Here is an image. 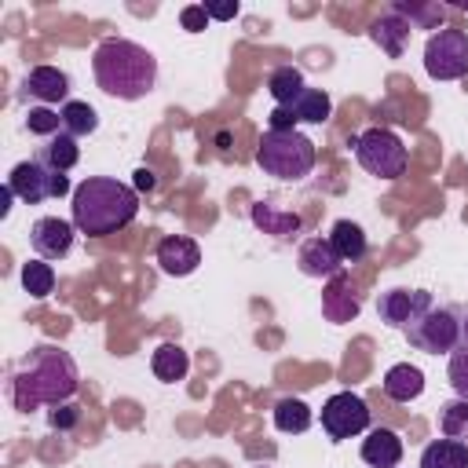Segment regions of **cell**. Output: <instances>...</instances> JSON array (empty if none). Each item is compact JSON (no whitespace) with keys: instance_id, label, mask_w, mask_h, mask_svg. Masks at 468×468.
<instances>
[{"instance_id":"cell-17","label":"cell","mask_w":468,"mask_h":468,"mask_svg":"<svg viewBox=\"0 0 468 468\" xmlns=\"http://www.w3.org/2000/svg\"><path fill=\"white\" fill-rule=\"evenodd\" d=\"M362 461L373 468H395L402 461V435L391 428H369L362 439Z\"/></svg>"},{"instance_id":"cell-7","label":"cell","mask_w":468,"mask_h":468,"mask_svg":"<svg viewBox=\"0 0 468 468\" xmlns=\"http://www.w3.org/2000/svg\"><path fill=\"white\" fill-rule=\"evenodd\" d=\"M424 69L431 80H461L468 77V33L439 29L424 44Z\"/></svg>"},{"instance_id":"cell-9","label":"cell","mask_w":468,"mask_h":468,"mask_svg":"<svg viewBox=\"0 0 468 468\" xmlns=\"http://www.w3.org/2000/svg\"><path fill=\"white\" fill-rule=\"evenodd\" d=\"M322 428L329 439H351V435H362L369 428V406L362 395L355 391H336L325 406H322Z\"/></svg>"},{"instance_id":"cell-13","label":"cell","mask_w":468,"mask_h":468,"mask_svg":"<svg viewBox=\"0 0 468 468\" xmlns=\"http://www.w3.org/2000/svg\"><path fill=\"white\" fill-rule=\"evenodd\" d=\"M201 263V249L194 238H183V234H168L161 245H157V267L172 278H186L194 274Z\"/></svg>"},{"instance_id":"cell-27","label":"cell","mask_w":468,"mask_h":468,"mask_svg":"<svg viewBox=\"0 0 468 468\" xmlns=\"http://www.w3.org/2000/svg\"><path fill=\"white\" fill-rule=\"evenodd\" d=\"M391 11H399L413 29H439L442 22H446V15H450V7L446 4H410V0H399Z\"/></svg>"},{"instance_id":"cell-4","label":"cell","mask_w":468,"mask_h":468,"mask_svg":"<svg viewBox=\"0 0 468 468\" xmlns=\"http://www.w3.org/2000/svg\"><path fill=\"white\" fill-rule=\"evenodd\" d=\"M318 161V150L314 143L303 135V132H263L260 135V146H256V165L274 176V179H303L311 176Z\"/></svg>"},{"instance_id":"cell-16","label":"cell","mask_w":468,"mask_h":468,"mask_svg":"<svg viewBox=\"0 0 468 468\" xmlns=\"http://www.w3.org/2000/svg\"><path fill=\"white\" fill-rule=\"evenodd\" d=\"M410 33H413V26H410L399 11H388V15H380V18L369 26L373 44H377L388 58H402V51H406V44H410Z\"/></svg>"},{"instance_id":"cell-30","label":"cell","mask_w":468,"mask_h":468,"mask_svg":"<svg viewBox=\"0 0 468 468\" xmlns=\"http://www.w3.org/2000/svg\"><path fill=\"white\" fill-rule=\"evenodd\" d=\"M439 435L442 439H468V399H453L439 410Z\"/></svg>"},{"instance_id":"cell-11","label":"cell","mask_w":468,"mask_h":468,"mask_svg":"<svg viewBox=\"0 0 468 468\" xmlns=\"http://www.w3.org/2000/svg\"><path fill=\"white\" fill-rule=\"evenodd\" d=\"M73 219H58V216H40L29 227V245L37 252V260H62L73 249Z\"/></svg>"},{"instance_id":"cell-33","label":"cell","mask_w":468,"mask_h":468,"mask_svg":"<svg viewBox=\"0 0 468 468\" xmlns=\"http://www.w3.org/2000/svg\"><path fill=\"white\" fill-rule=\"evenodd\" d=\"M77 420H80V410H77L73 402L51 406V413H48V424H51L55 431H69V428H77Z\"/></svg>"},{"instance_id":"cell-37","label":"cell","mask_w":468,"mask_h":468,"mask_svg":"<svg viewBox=\"0 0 468 468\" xmlns=\"http://www.w3.org/2000/svg\"><path fill=\"white\" fill-rule=\"evenodd\" d=\"M205 11H208V18L227 22V18H234V15H238V4H205Z\"/></svg>"},{"instance_id":"cell-12","label":"cell","mask_w":468,"mask_h":468,"mask_svg":"<svg viewBox=\"0 0 468 468\" xmlns=\"http://www.w3.org/2000/svg\"><path fill=\"white\" fill-rule=\"evenodd\" d=\"M358 311H362V300L351 285V274L347 271L333 274L322 289V314L329 322H351V318H358Z\"/></svg>"},{"instance_id":"cell-18","label":"cell","mask_w":468,"mask_h":468,"mask_svg":"<svg viewBox=\"0 0 468 468\" xmlns=\"http://www.w3.org/2000/svg\"><path fill=\"white\" fill-rule=\"evenodd\" d=\"M252 223H256L263 234H271V238H296L300 227H303V219H300L296 212L278 208L274 201H256V205H252Z\"/></svg>"},{"instance_id":"cell-39","label":"cell","mask_w":468,"mask_h":468,"mask_svg":"<svg viewBox=\"0 0 468 468\" xmlns=\"http://www.w3.org/2000/svg\"><path fill=\"white\" fill-rule=\"evenodd\" d=\"M457 314H461V340H468V303L457 307Z\"/></svg>"},{"instance_id":"cell-25","label":"cell","mask_w":468,"mask_h":468,"mask_svg":"<svg viewBox=\"0 0 468 468\" xmlns=\"http://www.w3.org/2000/svg\"><path fill=\"white\" fill-rule=\"evenodd\" d=\"M311 406L303 402V399H278L274 402V428L278 431H285V435H300V431H307L311 428Z\"/></svg>"},{"instance_id":"cell-23","label":"cell","mask_w":468,"mask_h":468,"mask_svg":"<svg viewBox=\"0 0 468 468\" xmlns=\"http://www.w3.org/2000/svg\"><path fill=\"white\" fill-rule=\"evenodd\" d=\"M150 369H154L157 380L176 384V380L186 377V369H190V355H186L179 344H161V347L150 355Z\"/></svg>"},{"instance_id":"cell-34","label":"cell","mask_w":468,"mask_h":468,"mask_svg":"<svg viewBox=\"0 0 468 468\" xmlns=\"http://www.w3.org/2000/svg\"><path fill=\"white\" fill-rule=\"evenodd\" d=\"M179 22H183V29H186V33H201V29L208 26V11H205V4H194V7H183V15H179Z\"/></svg>"},{"instance_id":"cell-6","label":"cell","mask_w":468,"mask_h":468,"mask_svg":"<svg viewBox=\"0 0 468 468\" xmlns=\"http://www.w3.org/2000/svg\"><path fill=\"white\" fill-rule=\"evenodd\" d=\"M406 340L413 351L424 355H450L461 344V314L457 307H428L410 329Z\"/></svg>"},{"instance_id":"cell-3","label":"cell","mask_w":468,"mask_h":468,"mask_svg":"<svg viewBox=\"0 0 468 468\" xmlns=\"http://www.w3.org/2000/svg\"><path fill=\"white\" fill-rule=\"evenodd\" d=\"M91 73H95V84L106 95L135 102V99L154 91V84H157V58L143 44H135V40L110 37V40H102L95 48Z\"/></svg>"},{"instance_id":"cell-31","label":"cell","mask_w":468,"mask_h":468,"mask_svg":"<svg viewBox=\"0 0 468 468\" xmlns=\"http://www.w3.org/2000/svg\"><path fill=\"white\" fill-rule=\"evenodd\" d=\"M446 377H450V388L457 391V399H468V340H461V344L450 351Z\"/></svg>"},{"instance_id":"cell-26","label":"cell","mask_w":468,"mask_h":468,"mask_svg":"<svg viewBox=\"0 0 468 468\" xmlns=\"http://www.w3.org/2000/svg\"><path fill=\"white\" fill-rule=\"evenodd\" d=\"M58 117H62V132H66V135H73V139L91 135V132L99 128V113H95V106H88V102H80V99L62 102Z\"/></svg>"},{"instance_id":"cell-24","label":"cell","mask_w":468,"mask_h":468,"mask_svg":"<svg viewBox=\"0 0 468 468\" xmlns=\"http://www.w3.org/2000/svg\"><path fill=\"white\" fill-rule=\"evenodd\" d=\"M303 88L307 84H303V73L296 66H274L271 77H267V91H271V99L278 106H292L303 95Z\"/></svg>"},{"instance_id":"cell-15","label":"cell","mask_w":468,"mask_h":468,"mask_svg":"<svg viewBox=\"0 0 468 468\" xmlns=\"http://www.w3.org/2000/svg\"><path fill=\"white\" fill-rule=\"evenodd\" d=\"M22 91L29 95V99H37V102H62L66 95H69V77L58 69V66H33L29 73H26V80H22ZM69 102V99H66Z\"/></svg>"},{"instance_id":"cell-22","label":"cell","mask_w":468,"mask_h":468,"mask_svg":"<svg viewBox=\"0 0 468 468\" xmlns=\"http://www.w3.org/2000/svg\"><path fill=\"white\" fill-rule=\"evenodd\" d=\"M37 161L55 168V172H69L77 161H80V150H77V139L58 132L51 139H44V146H37Z\"/></svg>"},{"instance_id":"cell-21","label":"cell","mask_w":468,"mask_h":468,"mask_svg":"<svg viewBox=\"0 0 468 468\" xmlns=\"http://www.w3.org/2000/svg\"><path fill=\"white\" fill-rule=\"evenodd\" d=\"M420 468H468V442H461V439H431L420 450Z\"/></svg>"},{"instance_id":"cell-20","label":"cell","mask_w":468,"mask_h":468,"mask_svg":"<svg viewBox=\"0 0 468 468\" xmlns=\"http://www.w3.org/2000/svg\"><path fill=\"white\" fill-rule=\"evenodd\" d=\"M329 245L336 249V256L344 263H358L366 252H369V241H366V230L351 219H336L333 230H329Z\"/></svg>"},{"instance_id":"cell-2","label":"cell","mask_w":468,"mask_h":468,"mask_svg":"<svg viewBox=\"0 0 468 468\" xmlns=\"http://www.w3.org/2000/svg\"><path fill=\"white\" fill-rule=\"evenodd\" d=\"M135 212H139L135 186H128L113 176H88L73 190V205H69L73 227L88 238L117 234L121 227H128L135 219Z\"/></svg>"},{"instance_id":"cell-19","label":"cell","mask_w":468,"mask_h":468,"mask_svg":"<svg viewBox=\"0 0 468 468\" xmlns=\"http://www.w3.org/2000/svg\"><path fill=\"white\" fill-rule=\"evenodd\" d=\"M420 391H424V373L417 366L399 362L384 373V395L391 402H413V399H420Z\"/></svg>"},{"instance_id":"cell-32","label":"cell","mask_w":468,"mask_h":468,"mask_svg":"<svg viewBox=\"0 0 468 468\" xmlns=\"http://www.w3.org/2000/svg\"><path fill=\"white\" fill-rule=\"evenodd\" d=\"M26 128H29L33 135H40V139H51V135L62 132V117H58L55 110H48V106H33V110L26 113Z\"/></svg>"},{"instance_id":"cell-1","label":"cell","mask_w":468,"mask_h":468,"mask_svg":"<svg viewBox=\"0 0 468 468\" xmlns=\"http://www.w3.org/2000/svg\"><path fill=\"white\" fill-rule=\"evenodd\" d=\"M77 384H80V373H77L73 355L55 347V344H40L15 369V377H11V402L22 413H29L37 406H62V402L73 399Z\"/></svg>"},{"instance_id":"cell-8","label":"cell","mask_w":468,"mask_h":468,"mask_svg":"<svg viewBox=\"0 0 468 468\" xmlns=\"http://www.w3.org/2000/svg\"><path fill=\"white\" fill-rule=\"evenodd\" d=\"M7 186H11V194H15L18 201H26V205H40V201H48V197H66V194H69L66 172H55V168L40 165L37 157H33V161H18V165L11 168V176H7Z\"/></svg>"},{"instance_id":"cell-38","label":"cell","mask_w":468,"mask_h":468,"mask_svg":"<svg viewBox=\"0 0 468 468\" xmlns=\"http://www.w3.org/2000/svg\"><path fill=\"white\" fill-rule=\"evenodd\" d=\"M11 197H15V194H11V186L4 183V190H0V216H7V212H11Z\"/></svg>"},{"instance_id":"cell-35","label":"cell","mask_w":468,"mask_h":468,"mask_svg":"<svg viewBox=\"0 0 468 468\" xmlns=\"http://www.w3.org/2000/svg\"><path fill=\"white\" fill-rule=\"evenodd\" d=\"M271 132H296V113L289 106H274L271 110Z\"/></svg>"},{"instance_id":"cell-5","label":"cell","mask_w":468,"mask_h":468,"mask_svg":"<svg viewBox=\"0 0 468 468\" xmlns=\"http://www.w3.org/2000/svg\"><path fill=\"white\" fill-rule=\"evenodd\" d=\"M355 161L369 172V176H377V179H399L402 172H406V161H410V154H406V146H402V139L391 132V128H366L362 135H355Z\"/></svg>"},{"instance_id":"cell-28","label":"cell","mask_w":468,"mask_h":468,"mask_svg":"<svg viewBox=\"0 0 468 468\" xmlns=\"http://www.w3.org/2000/svg\"><path fill=\"white\" fill-rule=\"evenodd\" d=\"M289 110H292L296 121H303V124H322V121H329L333 102H329V95H325L322 88H303V95H300Z\"/></svg>"},{"instance_id":"cell-29","label":"cell","mask_w":468,"mask_h":468,"mask_svg":"<svg viewBox=\"0 0 468 468\" xmlns=\"http://www.w3.org/2000/svg\"><path fill=\"white\" fill-rule=\"evenodd\" d=\"M22 289H26L33 300L51 296V289H55V271H51V263H48V260H26V263H22Z\"/></svg>"},{"instance_id":"cell-14","label":"cell","mask_w":468,"mask_h":468,"mask_svg":"<svg viewBox=\"0 0 468 468\" xmlns=\"http://www.w3.org/2000/svg\"><path fill=\"white\" fill-rule=\"evenodd\" d=\"M296 267L307 274V278H333L344 271V260L336 256V249L329 245V238H307L296 252Z\"/></svg>"},{"instance_id":"cell-36","label":"cell","mask_w":468,"mask_h":468,"mask_svg":"<svg viewBox=\"0 0 468 468\" xmlns=\"http://www.w3.org/2000/svg\"><path fill=\"white\" fill-rule=\"evenodd\" d=\"M132 186H135V194H150V190L157 186V176H154L150 168H135V179H132Z\"/></svg>"},{"instance_id":"cell-10","label":"cell","mask_w":468,"mask_h":468,"mask_svg":"<svg viewBox=\"0 0 468 468\" xmlns=\"http://www.w3.org/2000/svg\"><path fill=\"white\" fill-rule=\"evenodd\" d=\"M428 307H435V300H431V292H424V289H388V292L377 296V314H380V322L391 325V329H402V333H406Z\"/></svg>"}]
</instances>
